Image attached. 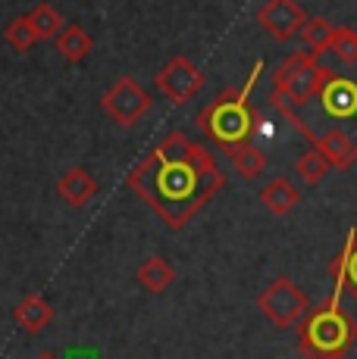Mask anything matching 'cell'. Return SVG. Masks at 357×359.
Instances as JSON below:
<instances>
[{"mask_svg":"<svg viewBox=\"0 0 357 359\" xmlns=\"http://www.w3.org/2000/svg\"><path fill=\"white\" fill-rule=\"evenodd\" d=\"M53 47L60 50V57L66 60V63H82V60L91 53V47H94V38L88 34L82 25H75V22H66L63 29H60V34L53 38Z\"/></svg>","mask_w":357,"mask_h":359,"instance_id":"obj_15","label":"cell"},{"mask_svg":"<svg viewBox=\"0 0 357 359\" xmlns=\"http://www.w3.org/2000/svg\"><path fill=\"white\" fill-rule=\"evenodd\" d=\"M4 41H6V44H10L16 53H29L32 47L38 44V34H35V29H32L29 16L10 19V22H6V29H4Z\"/></svg>","mask_w":357,"mask_h":359,"instance_id":"obj_21","label":"cell"},{"mask_svg":"<svg viewBox=\"0 0 357 359\" xmlns=\"http://www.w3.org/2000/svg\"><path fill=\"white\" fill-rule=\"evenodd\" d=\"M57 194L63 197L66 206L82 210V206H88L94 197H98V182L91 178V172L88 169H82V165H70V169L60 175V182H57Z\"/></svg>","mask_w":357,"mask_h":359,"instance_id":"obj_10","label":"cell"},{"mask_svg":"<svg viewBox=\"0 0 357 359\" xmlns=\"http://www.w3.org/2000/svg\"><path fill=\"white\" fill-rule=\"evenodd\" d=\"M323 75H326V66H320L313 53H307V50L292 53L273 72V94H270L273 107L294 109L298 113L301 107H307L320 94Z\"/></svg>","mask_w":357,"mask_h":359,"instance_id":"obj_4","label":"cell"},{"mask_svg":"<svg viewBox=\"0 0 357 359\" xmlns=\"http://www.w3.org/2000/svg\"><path fill=\"white\" fill-rule=\"evenodd\" d=\"M257 309L266 316V322H273L276 328H292L301 322V316L307 313V294L294 285L288 275H279L266 285V291L257 297Z\"/></svg>","mask_w":357,"mask_h":359,"instance_id":"obj_5","label":"cell"},{"mask_svg":"<svg viewBox=\"0 0 357 359\" xmlns=\"http://www.w3.org/2000/svg\"><path fill=\"white\" fill-rule=\"evenodd\" d=\"M294 172H298V178L307 184V188H313V184H320L323 178L332 172V163L326 160V154H323L320 147H307L304 154L298 156V163H294Z\"/></svg>","mask_w":357,"mask_h":359,"instance_id":"obj_19","label":"cell"},{"mask_svg":"<svg viewBox=\"0 0 357 359\" xmlns=\"http://www.w3.org/2000/svg\"><path fill=\"white\" fill-rule=\"evenodd\" d=\"M100 107H104V113L116 122V126L135 128L144 116H148L150 94L141 81H135V79L126 75V79H116L113 85L107 88L104 97H100Z\"/></svg>","mask_w":357,"mask_h":359,"instance_id":"obj_6","label":"cell"},{"mask_svg":"<svg viewBox=\"0 0 357 359\" xmlns=\"http://www.w3.org/2000/svg\"><path fill=\"white\" fill-rule=\"evenodd\" d=\"M298 34H301V44H304V50L313 53V57H320V53H326L329 47H332L335 25L329 22V19H323V16H313V19H307L304 29H301Z\"/></svg>","mask_w":357,"mask_h":359,"instance_id":"obj_18","label":"cell"},{"mask_svg":"<svg viewBox=\"0 0 357 359\" xmlns=\"http://www.w3.org/2000/svg\"><path fill=\"white\" fill-rule=\"evenodd\" d=\"M126 182L173 231H182L226 188L214 154L185 131L163 135L154 150L132 165Z\"/></svg>","mask_w":357,"mask_h":359,"instance_id":"obj_1","label":"cell"},{"mask_svg":"<svg viewBox=\"0 0 357 359\" xmlns=\"http://www.w3.org/2000/svg\"><path fill=\"white\" fill-rule=\"evenodd\" d=\"M329 50H332L345 66H354L357 63V32L351 25H339L332 34V47H329Z\"/></svg>","mask_w":357,"mask_h":359,"instance_id":"obj_22","label":"cell"},{"mask_svg":"<svg viewBox=\"0 0 357 359\" xmlns=\"http://www.w3.org/2000/svg\"><path fill=\"white\" fill-rule=\"evenodd\" d=\"M13 322L25 331V334H41L53 322V306L41 294H25L13 309Z\"/></svg>","mask_w":357,"mask_h":359,"instance_id":"obj_12","label":"cell"},{"mask_svg":"<svg viewBox=\"0 0 357 359\" xmlns=\"http://www.w3.org/2000/svg\"><path fill=\"white\" fill-rule=\"evenodd\" d=\"M173 281H176V269L169 266V262L163 259V257H150V259L141 262V269H138V285H141L148 294H163V291H169V287H173Z\"/></svg>","mask_w":357,"mask_h":359,"instance_id":"obj_16","label":"cell"},{"mask_svg":"<svg viewBox=\"0 0 357 359\" xmlns=\"http://www.w3.org/2000/svg\"><path fill=\"white\" fill-rule=\"evenodd\" d=\"M35 359H60V356H53V353H38Z\"/></svg>","mask_w":357,"mask_h":359,"instance_id":"obj_24","label":"cell"},{"mask_svg":"<svg viewBox=\"0 0 357 359\" xmlns=\"http://www.w3.org/2000/svg\"><path fill=\"white\" fill-rule=\"evenodd\" d=\"M29 22L32 29H35L38 41H53L60 34V29H63V16H60V10L53 4H38L35 10L29 13Z\"/></svg>","mask_w":357,"mask_h":359,"instance_id":"obj_20","label":"cell"},{"mask_svg":"<svg viewBox=\"0 0 357 359\" xmlns=\"http://www.w3.org/2000/svg\"><path fill=\"white\" fill-rule=\"evenodd\" d=\"M332 272V281H335V297H342V291H351V297L357 300V229L348 231V241L342 247V253L332 259L329 266Z\"/></svg>","mask_w":357,"mask_h":359,"instance_id":"obj_13","label":"cell"},{"mask_svg":"<svg viewBox=\"0 0 357 359\" xmlns=\"http://www.w3.org/2000/svg\"><path fill=\"white\" fill-rule=\"evenodd\" d=\"M311 144L326 154V160L332 163L335 169H351L357 160V141L348 137L345 128H329V131H323V135H313Z\"/></svg>","mask_w":357,"mask_h":359,"instance_id":"obj_11","label":"cell"},{"mask_svg":"<svg viewBox=\"0 0 357 359\" xmlns=\"http://www.w3.org/2000/svg\"><path fill=\"white\" fill-rule=\"evenodd\" d=\"M229 160L235 165V172L245 178V182H254V178H260L266 172V154L260 147H254V144H238V147L229 150Z\"/></svg>","mask_w":357,"mask_h":359,"instance_id":"obj_17","label":"cell"},{"mask_svg":"<svg viewBox=\"0 0 357 359\" xmlns=\"http://www.w3.org/2000/svg\"><path fill=\"white\" fill-rule=\"evenodd\" d=\"M357 344V322L342 306V297H329L317 309L301 316L298 347L304 359H345Z\"/></svg>","mask_w":357,"mask_h":359,"instance_id":"obj_3","label":"cell"},{"mask_svg":"<svg viewBox=\"0 0 357 359\" xmlns=\"http://www.w3.org/2000/svg\"><path fill=\"white\" fill-rule=\"evenodd\" d=\"M260 203H264L273 216H288V212L301 203V191L294 182H288L285 175H279L260 191Z\"/></svg>","mask_w":357,"mask_h":359,"instance_id":"obj_14","label":"cell"},{"mask_svg":"<svg viewBox=\"0 0 357 359\" xmlns=\"http://www.w3.org/2000/svg\"><path fill=\"white\" fill-rule=\"evenodd\" d=\"M260 72H264V60L254 63L248 81H245L238 91L235 88L223 91L201 116H197L201 131L214 144H219L226 154H229L232 147H238V144H248L254 128H257V113H254V107H251V91H254V85H257Z\"/></svg>","mask_w":357,"mask_h":359,"instance_id":"obj_2","label":"cell"},{"mask_svg":"<svg viewBox=\"0 0 357 359\" xmlns=\"http://www.w3.org/2000/svg\"><path fill=\"white\" fill-rule=\"evenodd\" d=\"M317 97L329 116H335V119H351L357 113V81L345 79V75H335L332 69H326Z\"/></svg>","mask_w":357,"mask_h":359,"instance_id":"obj_9","label":"cell"},{"mask_svg":"<svg viewBox=\"0 0 357 359\" xmlns=\"http://www.w3.org/2000/svg\"><path fill=\"white\" fill-rule=\"evenodd\" d=\"M66 359H98V356H94L88 347H82V350H70V353H66Z\"/></svg>","mask_w":357,"mask_h":359,"instance_id":"obj_23","label":"cell"},{"mask_svg":"<svg viewBox=\"0 0 357 359\" xmlns=\"http://www.w3.org/2000/svg\"><path fill=\"white\" fill-rule=\"evenodd\" d=\"M201 88H204V72L188 57H173L157 72V91L169 103H178V107L188 103L191 97H197Z\"/></svg>","mask_w":357,"mask_h":359,"instance_id":"obj_7","label":"cell"},{"mask_svg":"<svg viewBox=\"0 0 357 359\" xmlns=\"http://www.w3.org/2000/svg\"><path fill=\"white\" fill-rule=\"evenodd\" d=\"M257 22L270 38L292 41L294 34L304 29L307 13L301 10L298 0H266V4L257 10Z\"/></svg>","mask_w":357,"mask_h":359,"instance_id":"obj_8","label":"cell"}]
</instances>
